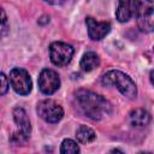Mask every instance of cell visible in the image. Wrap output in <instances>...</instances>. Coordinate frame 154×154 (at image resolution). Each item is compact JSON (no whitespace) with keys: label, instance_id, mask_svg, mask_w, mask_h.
<instances>
[{"label":"cell","instance_id":"1","mask_svg":"<svg viewBox=\"0 0 154 154\" xmlns=\"http://www.w3.org/2000/svg\"><path fill=\"white\" fill-rule=\"evenodd\" d=\"M75 101L79 111L93 120H101L112 112V106L105 97L87 89L76 90Z\"/></svg>","mask_w":154,"mask_h":154},{"label":"cell","instance_id":"2","mask_svg":"<svg viewBox=\"0 0 154 154\" xmlns=\"http://www.w3.org/2000/svg\"><path fill=\"white\" fill-rule=\"evenodd\" d=\"M102 83L105 85H114L124 96L134 99L137 95V87L131 77L119 70H111L106 72L102 77Z\"/></svg>","mask_w":154,"mask_h":154},{"label":"cell","instance_id":"3","mask_svg":"<svg viewBox=\"0 0 154 154\" xmlns=\"http://www.w3.org/2000/svg\"><path fill=\"white\" fill-rule=\"evenodd\" d=\"M136 19L141 31L143 32L154 31V0H144L140 4Z\"/></svg>","mask_w":154,"mask_h":154},{"label":"cell","instance_id":"4","mask_svg":"<svg viewBox=\"0 0 154 154\" xmlns=\"http://www.w3.org/2000/svg\"><path fill=\"white\" fill-rule=\"evenodd\" d=\"M37 114L47 123H58L64 117L63 107L54 100L47 99L37 103Z\"/></svg>","mask_w":154,"mask_h":154},{"label":"cell","instance_id":"5","mask_svg":"<svg viewBox=\"0 0 154 154\" xmlns=\"http://www.w3.org/2000/svg\"><path fill=\"white\" fill-rule=\"evenodd\" d=\"M73 47L65 42H53L49 46V57L51 61L55 66H65L67 65L73 57Z\"/></svg>","mask_w":154,"mask_h":154},{"label":"cell","instance_id":"6","mask_svg":"<svg viewBox=\"0 0 154 154\" xmlns=\"http://www.w3.org/2000/svg\"><path fill=\"white\" fill-rule=\"evenodd\" d=\"M10 82L14 91L19 95H28L31 91L32 82L28 71L20 67H14L10 72Z\"/></svg>","mask_w":154,"mask_h":154},{"label":"cell","instance_id":"7","mask_svg":"<svg viewBox=\"0 0 154 154\" xmlns=\"http://www.w3.org/2000/svg\"><path fill=\"white\" fill-rule=\"evenodd\" d=\"M60 87V78L54 70L43 69L38 76V88L42 94L52 95Z\"/></svg>","mask_w":154,"mask_h":154},{"label":"cell","instance_id":"8","mask_svg":"<svg viewBox=\"0 0 154 154\" xmlns=\"http://www.w3.org/2000/svg\"><path fill=\"white\" fill-rule=\"evenodd\" d=\"M138 0H118V6L116 10V17L120 23L130 20L134 16L137 14L140 7Z\"/></svg>","mask_w":154,"mask_h":154},{"label":"cell","instance_id":"9","mask_svg":"<svg viewBox=\"0 0 154 154\" xmlns=\"http://www.w3.org/2000/svg\"><path fill=\"white\" fill-rule=\"evenodd\" d=\"M85 24L88 29V35L94 41L102 40L111 31V24L108 22H97L93 17H87Z\"/></svg>","mask_w":154,"mask_h":154},{"label":"cell","instance_id":"10","mask_svg":"<svg viewBox=\"0 0 154 154\" xmlns=\"http://www.w3.org/2000/svg\"><path fill=\"white\" fill-rule=\"evenodd\" d=\"M13 119H14L16 124L18 125L19 131L23 135H25L26 137H29L30 132H31V125H30V120L26 116V112L20 107H16L13 109Z\"/></svg>","mask_w":154,"mask_h":154},{"label":"cell","instance_id":"11","mask_svg":"<svg viewBox=\"0 0 154 154\" xmlns=\"http://www.w3.org/2000/svg\"><path fill=\"white\" fill-rule=\"evenodd\" d=\"M128 119H129V123L132 126L140 128V126L147 125L150 122V114L143 108H136V109H132L129 113Z\"/></svg>","mask_w":154,"mask_h":154},{"label":"cell","instance_id":"12","mask_svg":"<svg viewBox=\"0 0 154 154\" xmlns=\"http://www.w3.org/2000/svg\"><path fill=\"white\" fill-rule=\"evenodd\" d=\"M79 65H81L83 71L90 72V71H93L94 69H96L100 65V58L95 52H91V51L87 52V53L83 54Z\"/></svg>","mask_w":154,"mask_h":154},{"label":"cell","instance_id":"13","mask_svg":"<svg viewBox=\"0 0 154 154\" xmlns=\"http://www.w3.org/2000/svg\"><path fill=\"white\" fill-rule=\"evenodd\" d=\"M76 137H77V141H78L79 143L87 144V143L93 142V141L96 138V135H95L94 130L90 129L89 126H87V125H81V126H78V129L76 130Z\"/></svg>","mask_w":154,"mask_h":154},{"label":"cell","instance_id":"14","mask_svg":"<svg viewBox=\"0 0 154 154\" xmlns=\"http://www.w3.org/2000/svg\"><path fill=\"white\" fill-rule=\"evenodd\" d=\"M78 152H79V147L73 140L65 138L61 142V147H60V153L61 154H76Z\"/></svg>","mask_w":154,"mask_h":154},{"label":"cell","instance_id":"15","mask_svg":"<svg viewBox=\"0 0 154 154\" xmlns=\"http://www.w3.org/2000/svg\"><path fill=\"white\" fill-rule=\"evenodd\" d=\"M0 79H1V95H5L7 89H8V82H7V78H6L5 73H1Z\"/></svg>","mask_w":154,"mask_h":154},{"label":"cell","instance_id":"16","mask_svg":"<svg viewBox=\"0 0 154 154\" xmlns=\"http://www.w3.org/2000/svg\"><path fill=\"white\" fill-rule=\"evenodd\" d=\"M1 13H2V35H5L6 34V30H7V19H6V14H5V11L2 10L1 11Z\"/></svg>","mask_w":154,"mask_h":154},{"label":"cell","instance_id":"17","mask_svg":"<svg viewBox=\"0 0 154 154\" xmlns=\"http://www.w3.org/2000/svg\"><path fill=\"white\" fill-rule=\"evenodd\" d=\"M46 2H48L49 5H61L65 0H43Z\"/></svg>","mask_w":154,"mask_h":154},{"label":"cell","instance_id":"18","mask_svg":"<svg viewBox=\"0 0 154 154\" xmlns=\"http://www.w3.org/2000/svg\"><path fill=\"white\" fill-rule=\"evenodd\" d=\"M150 82H152V84L154 85V70L150 72Z\"/></svg>","mask_w":154,"mask_h":154}]
</instances>
